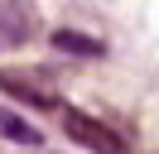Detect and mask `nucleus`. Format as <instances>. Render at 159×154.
<instances>
[{
	"mask_svg": "<svg viewBox=\"0 0 159 154\" xmlns=\"http://www.w3.org/2000/svg\"><path fill=\"white\" fill-rule=\"evenodd\" d=\"M0 92L20 96L29 106H58V87L48 72H24V67H0Z\"/></svg>",
	"mask_w": 159,
	"mask_h": 154,
	"instance_id": "nucleus-1",
	"label": "nucleus"
},
{
	"mask_svg": "<svg viewBox=\"0 0 159 154\" xmlns=\"http://www.w3.org/2000/svg\"><path fill=\"white\" fill-rule=\"evenodd\" d=\"M63 135L77 140V144H87V149H97V154H125V140L116 130H106L101 120H92L82 111H63Z\"/></svg>",
	"mask_w": 159,
	"mask_h": 154,
	"instance_id": "nucleus-2",
	"label": "nucleus"
},
{
	"mask_svg": "<svg viewBox=\"0 0 159 154\" xmlns=\"http://www.w3.org/2000/svg\"><path fill=\"white\" fill-rule=\"evenodd\" d=\"M34 29H39V10L29 0H0V48L34 38Z\"/></svg>",
	"mask_w": 159,
	"mask_h": 154,
	"instance_id": "nucleus-3",
	"label": "nucleus"
},
{
	"mask_svg": "<svg viewBox=\"0 0 159 154\" xmlns=\"http://www.w3.org/2000/svg\"><path fill=\"white\" fill-rule=\"evenodd\" d=\"M53 48L58 53H77V58H101V38H87V34H77V29H58L53 34Z\"/></svg>",
	"mask_w": 159,
	"mask_h": 154,
	"instance_id": "nucleus-4",
	"label": "nucleus"
},
{
	"mask_svg": "<svg viewBox=\"0 0 159 154\" xmlns=\"http://www.w3.org/2000/svg\"><path fill=\"white\" fill-rule=\"evenodd\" d=\"M0 135H10V140H20V144H34V149L43 144V130H39V125L20 120V116H10V111H0Z\"/></svg>",
	"mask_w": 159,
	"mask_h": 154,
	"instance_id": "nucleus-5",
	"label": "nucleus"
}]
</instances>
